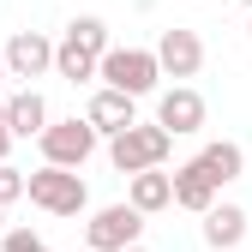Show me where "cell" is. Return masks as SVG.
<instances>
[{
  "label": "cell",
  "mask_w": 252,
  "mask_h": 252,
  "mask_svg": "<svg viewBox=\"0 0 252 252\" xmlns=\"http://www.w3.org/2000/svg\"><path fill=\"white\" fill-rule=\"evenodd\" d=\"M168 150H174V132H168L162 120H132L126 132L108 138V162L120 174H138V168H162Z\"/></svg>",
  "instance_id": "6da1fadb"
},
{
  "label": "cell",
  "mask_w": 252,
  "mask_h": 252,
  "mask_svg": "<svg viewBox=\"0 0 252 252\" xmlns=\"http://www.w3.org/2000/svg\"><path fill=\"white\" fill-rule=\"evenodd\" d=\"M30 204L48 210V216H84L90 210V186L78 168H60V162H42L30 174Z\"/></svg>",
  "instance_id": "7a4b0ae2"
},
{
  "label": "cell",
  "mask_w": 252,
  "mask_h": 252,
  "mask_svg": "<svg viewBox=\"0 0 252 252\" xmlns=\"http://www.w3.org/2000/svg\"><path fill=\"white\" fill-rule=\"evenodd\" d=\"M102 84L126 90V96H150L162 84V60H156V48H108L102 54Z\"/></svg>",
  "instance_id": "3957f363"
},
{
  "label": "cell",
  "mask_w": 252,
  "mask_h": 252,
  "mask_svg": "<svg viewBox=\"0 0 252 252\" xmlns=\"http://www.w3.org/2000/svg\"><path fill=\"white\" fill-rule=\"evenodd\" d=\"M96 126H90V120H48V132L36 138L42 144V162H60V168H84L90 162V156H96Z\"/></svg>",
  "instance_id": "277c9868"
},
{
  "label": "cell",
  "mask_w": 252,
  "mask_h": 252,
  "mask_svg": "<svg viewBox=\"0 0 252 252\" xmlns=\"http://www.w3.org/2000/svg\"><path fill=\"white\" fill-rule=\"evenodd\" d=\"M144 234V210L126 198V204H102L96 216L84 222V246H96V252H120V246H138Z\"/></svg>",
  "instance_id": "5b68a950"
},
{
  "label": "cell",
  "mask_w": 252,
  "mask_h": 252,
  "mask_svg": "<svg viewBox=\"0 0 252 252\" xmlns=\"http://www.w3.org/2000/svg\"><path fill=\"white\" fill-rule=\"evenodd\" d=\"M156 60H162V78H174V84H186V78H198V66H204V42H198V30H162L156 36Z\"/></svg>",
  "instance_id": "8992f818"
},
{
  "label": "cell",
  "mask_w": 252,
  "mask_h": 252,
  "mask_svg": "<svg viewBox=\"0 0 252 252\" xmlns=\"http://www.w3.org/2000/svg\"><path fill=\"white\" fill-rule=\"evenodd\" d=\"M156 120H162L174 138H192V132H204L210 108H204V96H198L192 84H174V90H162V96H156Z\"/></svg>",
  "instance_id": "52a82bcc"
},
{
  "label": "cell",
  "mask_w": 252,
  "mask_h": 252,
  "mask_svg": "<svg viewBox=\"0 0 252 252\" xmlns=\"http://www.w3.org/2000/svg\"><path fill=\"white\" fill-rule=\"evenodd\" d=\"M54 48H60V42H48L42 30H18V36L6 42V72L24 78V84L42 78V72H54Z\"/></svg>",
  "instance_id": "ba28073f"
},
{
  "label": "cell",
  "mask_w": 252,
  "mask_h": 252,
  "mask_svg": "<svg viewBox=\"0 0 252 252\" xmlns=\"http://www.w3.org/2000/svg\"><path fill=\"white\" fill-rule=\"evenodd\" d=\"M84 120L96 126L102 138H114V132H126V126L138 120V96H126V90H114V84H102L96 96H90V108H84Z\"/></svg>",
  "instance_id": "9c48e42d"
},
{
  "label": "cell",
  "mask_w": 252,
  "mask_h": 252,
  "mask_svg": "<svg viewBox=\"0 0 252 252\" xmlns=\"http://www.w3.org/2000/svg\"><path fill=\"white\" fill-rule=\"evenodd\" d=\"M6 126H12V138H42L48 132V102H42V90H12L6 96Z\"/></svg>",
  "instance_id": "30bf717a"
},
{
  "label": "cell",
  "mask_w": 252,
  "mask_h": 252,
  "mask_svg": "<svg viewBox=\"0 0 252 252\" xmlns=\"http://www.w3.org/2000/svg\"><path fill=\"white\" fill-rule=\"evenodd\" d=\"M126 198H132L144 216L168 210V204H174V174H168V168H138V174H126Z\"/></svg>",
  "instance_id": "8fae6325"
},
{
  "label": "cell",
  "mask_w": 252,
  "mask_h": 252,
  "mask_svg": "<svg viewBox=\"0 0 252 252\" xmlns=\"http://www.w3.org/2000/svg\"><path fill=\"white\" fill-rule=\"evenodd\" d=\"M216 192H222V186H216L204 168H198V156H192V162H180L174 168V204L180 210H192V216H204L210 204H216Z\"/></svg>",
  "instance_id": "7c38bea8"
},
{
  "label": "cell",
  "mask_w": 252,
  "mask_h": 252,
  "mask_svg": "<svg viewBox=\"0 0 252 252\" xmlns=\"http://www.w3.org/2000/svg\"><path fill=\"white\" fill-rule=\"evenodd\" d=\"M240 240H246V210H240V204H210V210H204V246L234 252Z\"/></svg>",
  "instance_id": "4fadbf2b"
},
{
  "label": "cell",
  "mask_w": 252,
  "mask_h": 252,
  "mask_svg": "<svg viewBox=\"0 0 252 252\" xmlns=\"http://www.w3.org/2000/svg\"><path fill=\"white\" fill-rule=\"evenodd\" d=\"M198 168H204L216 186H228V180H240V174H246V150H240L234 138H210V144L198 150Z\"/></svg>",
  "instance_id": "5bb4252c"
},
{
  "label": "cell",
  "mask_w": 252,
  "mask_h": 252,
  "mask_svg": "<svg viewBox=\"0 0 252 252\" xmlns=\"http://www.w3.org/2000/svg\"><path fill=\"white\" fill-rule=\"evenodd\" d=\"M54 72L66 78V84H90V78H102V54H90L84 42L60 36V48H54Z\"/></svg>",
  "instance_id": "9a60e30c"
},
{
  "label": "cell",
  "mask_w": 252,
  "mask_h": 252,
  "mask_svg": "<svg viewBox=\"0 0 252 252\" xmlns=\"http://www.w3.org/2000/svg\"><path fill=\"white\" fill-rule=\"evenodd\" d=\"M66 36H72V42H84L90 54H108V48H114V36H108V24H102L96 12H84V18H72V24H66Z\"/></svg>",
  "instance_id": "2e32d148"
},
{
  "label": "cell",
  "mask_w": 252,
  "mask_h": 252,
  "mask_svg": "<svg viewBox=\"0 0 252 252\" xmlns=\"http://www.w3.org/2000/svg\"><path fill=\"white\" fill-rule=\"evenodd\" d=\"M30 198V174H18L12 162H0V204H18Z\"/></svg>",
  "instance_id": "e0dca14e"
},
{
  "label": "cell",
  "mask_w": 252,
  "mask_h": 252,
  "mask_svg": "<svg viewBox=\"0 0 252 252\" xmlns=\"http://www.w3.org/2000/svg\"><path fill=\"white\" fill-rule=\"evenodd\" d=\"M0 252H48V240L36 228H6L0 234Z\"/></svg>",
  "instance_id": "ac0fdd59"
},
{
  "label": "cell",
  "mask_w": 252,
  "mask_h": 252,
  "mask_svg": "<svg viewBox=\"0 0 252 252\" xmlns=\"http://www.w3.org/2000/svg\"><path fill=\"white\" fill-rule=\"evenodd\" d=\"M12 144H18V138H12V126L0 120V162H6V156H12Z\"/></svg>",
  "instance_id": "d6986e66"
},
{
  "label": "cell",
  "mask_w": 252,
  "mask_h": 252,
  "mask_svg": "<svg viewBox=\"0 0 252 252\" xmlns=\"http://www.w3.org/2000/svg\"><path fill=\"white\" fill-rule=\"evenodd\" d=\"M6 78H12V72H6V48H0V84H6Z\"/></svg>",
  "instance_id": "ffe728a7"
},
{
  "label": "cell",
  "mask_w": 252,
  "mask_h": 252,
  "mask_svg": "<svg viewBox=\"0 0 252 252\" xmlns=\"http://www.w3.org/2000/svg\"><path fill=\"white\" fill-rule=\"evenodd\" d=\"M0 234H6V204H0Z\"/></svg>",
  "instance_id": "44dd1931"
},
{
  "label": "cell",
  "mask_w": 252,
  "mask_h": 252,
  "mask_svg": "<svg viewBox=\"0 0 252 252\" xmlns=\"http://www.w3.org/2000/svg\"><path fill=\"white\" fill-rule=\"evenodd\" d=\"M120 252H150V246H120Z\"/></svg>",
  "instance_id": "7402d4cb"
},
{
  "label": "cell",
  "mask_w": 252,
  "mask_h": 252,
  "mask_svg": "<svg viewBox=\"0 0 252 252\" xmlns=\"http://www.w3.org/2000/svg\"><path fill=\"white\" fill-rule=\"evenodd\" d=\"M72 252H96V246H72Z\"/></svg>",
  "instance_id": "603a6c76"
},
{
  "label": "cell",
  "mask_w": 252,
  "mask_h": 252,
  "mask_svg": "<svg viewBox=\"0 0 252 252\" xmlns=\"http://www.w3.org/2000/svg\"><path fill=\"white\" fill-rule=\"evenodd\" d=\"M240 6H246V12H252V0H240Z\"/></svg>",
  "instance_id": "cb8c5ba5"
},
{
  "label": "cell",
  "mask_w": 252,
  "mask_h": 252,
  "mask_svg": "<svg viewBox=\"0 0 252 252\" xmlns=\"http://www.w3.org/2000/svg\"><path fill=\"white\" fill-rule=\"evenodd\" d=\"M246 36H252V18H246Z\"/></svg>",
  "instance_id": "d4e9b609"
}]
</instances>
